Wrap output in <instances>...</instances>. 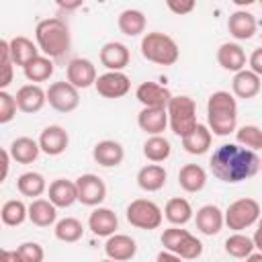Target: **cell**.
<instances>
[{
	"label": "cell",
	"instance_id": "1",
	"mask_svg": "<svg viewBox=\"0 0 262 262\" xmlns=\"http://www.w3.org/2000/svg\"><path fill=\"white\" fill-rule=\"evenodd\" d=\"M209 164H211L213 176L225 184L244 182L260 170V158L256 156V151L246 149L237 143L219 145L213 151Z\"/></svg>",
	"mask_w": 262,
	"mask_h": 262
},
{
	"label": "cell",
	"instance_id": "2",
	"mask_svg": "<svg viewBox=\"0 0 262 262\" xmlns=\"http://www.w3.org/2000/svg\"><path fill=\"white\" fill-rule=\"evenodd\" d=\"M35 39H37L39 51L49 59L63 57L72 47L70 27L59 16H51V18L39 20L37 27H35Z\"/></svg>",
	"mask_w": 262,
	"mask_h": 262
},
{
	"label": "cell",
	"instance_id": "3",
	"mask_svg": "<svg viewBox=\"0 0 262 262\" xmlns=\"http://www.w3.org/2000/svg\"><path fill=\"white\" fill-rule=\"evenodd\" d=\"M207 127L213 135L225 137L237 127V102L233 94L217 90L207 100Z\"/></svg>",
	"mask_w": 262,
	"mask_h": 262
},
{
	"label": "cell",
	"instance_id": "4",
	"mask_svg": "<svg viewBox=\"0 0 262 262\" xmlns=\"http://www.w3.org/2000/svg\"><path fill=\"white\" fill-rule=\"evenodd\" d=\"M139 49L147 61L158 63V66H174L180 57V49H178L176 41L170 35L160 33V31L145 33Z\"/></svg>",
	"mask_w": 262,
	"mask_h": 262
},
{
	"label": "cell",
	"instance_id": "5",
	"mask_svg": "<svg viewBox=\"0 0 262 262\" xmlns=\"http://www.w3.org/2000/svg\"><path fill=\"white\" fill-rule=\"evenodd\" d=\"M166 111H168V125H170L172 133L178 135L180 139L196 129V125H199V121H196V102L190 96H186V94L172 96Z\"/></svg>",
	"mask_w": 262,
	"mask_h": 262
},
{
	"label": "cell",
	"instance_id": "6",
	"mask_svg": "<svg viewBox=\"0 0 262 262\" xmlns=\"http://www.w3.org/2000/svg\"><path fill=\"white\" fill-rule=\"evenodd\" d=\"M164 250L180 256L182 260H194L203 254V244L199 237H194L190 231L186 229H180V227H168L162 231V237H160Z\"/></svg>",
	"mask_w": 262,
	"mask_h": 262
},
{
	"label": "cell",
	"instance_id": "7",
	"mask_svg": "<svg viewBox=\"0 0 262 262\" xmlns=\"http://www.w3.org/2000/svg\"><path fill=\"white\" fill-rule=\"evenodd\" d=\"M223 213H225V225L229 229H233L235 233L242 231V229L252 227L262 217L260 203L256 199H250V196H244V199L233 201Z\"/></svg>",
	"mask_w": 262,
	"mask_h": 262
},
{
	"label": "cell",
	"instance_id": "8",
	"mask_svg": "<svg viewBox=\"0 0 262 262\" xmlns=\"http://www.w3.org/2000/svg\"><path fill=\"white\" fill-rule=\"evenodd\" d=\"M125 217L127 221L137 227V229H158L162 225V219H164V213L162 209L149 201V199H135L127 205V211H125Z\"/></svg>",
	"mask_w": 262,
	"mask_h": 262
},
{
	"label": "cell",
	"instance_id": "9",
	"mask_svg": "<svg viewBox=\"0 0 262 262\" xmlns=\"http://www.w3.org/2000/svg\"><path fill=\"white\" fill-rule=\"evenodd\" d=\"M47 102L57 113H72L80 104V92H78L76 86H72L66 80L53 82L47 88Z\"/></svg>",
	"mask_w": 262,
	"mask_h": 262
},
{
	"label": "cell",
	"instance_id": "10",
	"mask_svg": "<svg viewBox=\"0 0 262 262\" xmlns=\"http://www.w3.org/2000/svg\"><path fill=\"white\" fill-rule=\"evenodd\" d=\"M78 201L86 207H98L106 199V184L96 174H82L76 178Z\"/></svg>",
	"mask_w": 262,
	"mask_h": 262
},
{
	"label": "cell",
	"instance_id": "11",
	"mask_svg": "<svg viewBox=\"0 0 262 262\" xmlns=\"http://www.w3.org/2000/svg\"><path fill=\"white\" fill-rule=\"evenodd\" d=\"M94 88L104 98H121L131 90V80L123 72H104L96 78Z\"/></svg>",
	"mask_w": 262,
	"mask_h": 262
},
{
	"label": "cell",
	"instance_id": "12",
	"mask_svg": "<svg viewBox=\"0 0 262 262\" xmlns=\"http://www.w3.org/2000/svg\"><path fill=\"white\" fill-rule=\"evenodd\" d=\"M135 98L143 104V108H168L172 92L158 82H141L135 90Z\"/></svg>",
	"mask_w": 262,
	"mask_h": 262
},
{
	"label": "cell",
	"instance_id": "13",
	"mask_svg": "<svg viewBox=\"0 0 262 262\" xmlns=\"http://www.w3.org/2000/svg\"><path fill=\"white\" fill-rule=\"evenodd\" d=\"M66 76H68V82L72 86H76L78 90L80 88H90L96 84V68L90 59L86 57H76L68 63L66 68Z\"/></svg>",
	"mask_w": 262,
	"mask_h": 262
},
{
	"label": "cell",
	"instance_id": "14",
	"mask_svg": "<svg viewBox=\"0 0 262 262\" xmlns=\"http://www.w3.org/2000/svg\"><path fill=\"white\" fill-rule=\"evenodd\" d=\"M39 147L43 154L47 156H61L66 149H68V143H70V135L63 127L59 125H49L41 131L39 135Z\"/></svg>",
	"mask_w": 262,
	"mask_h": 262
},
{
	"label": "cell",
	"instance_id": "15",
	"mask_svg": "<svg viewBox=\"0 0 262 262\" xmlns=\"http://www.w3.org/2000/svg\"><path fill=\"white\" fill-rule=\"evenodd\" d=\"M47 102V90H43L39 84H25L16 90V104L18 111L33 115L39 113Z\"/></svg>",
	"mask_w": 262,
	"mask_h": 262
},
{
	"label": "cell",
	"instance_id": "16",
	"mask_svg": "<svg viewBox=\"0 0 262 262\" xmlns=\"http://www.w3.org/2000/svg\"><path fill=\"white\" fill-rule=\"evenodd\" d=\"M194 221H196V229L203 235H217L225 225V213L217 205H203L196 211Z\"/></svg>",
	"mask_w": 262,
	"mask_h": 262
},
{
	"label": "cell",
	"instance_id": "17",
	"mask_svg": "<svg viewBox=\"0 0 262 262\" xmlns=\"http://www.w3.org/2000/svg\"><path fill=\"white\" fill-rule=\"evenodd\" d=\"M88 229L98 237H111L119 229L117 213L106 207H96L88 217Z\"/></svg>",
	"mask_w": 262,
	"mask_h": 262
},
{
	"label": "cell",
	"instance_id": "18",
	"mask_svg": "<svg viewBox=\"0 0 262 262\" xmlns=\"http://www.w3.org/2000/svg\"><path fill=\"white\" fill-rule=\"evenodd\" d=\"M135 252H137V244L131 235L115 233V235L106 237V242H104V254H106L108 260L127 262L135 256Z\"/></svg>",
	"mask_w": 262,
	"mask_h": 262
},
{
	"label": "cell",
	"instance_id": "19",
	"mask_svg": "<svg viewBox=\"0 0 262 262\" xmlns=\"http://www.w3.org/2000/svg\"><path fill=\"white\" fill-rule=\"evenodd\" d=\"M129 59H131V55H129L127 45H123L119 41H108L100 49V63L108 72H123V68L129 66Z\"/></svg>",
	"mask_w": 262,
	"mask_h": 262
},
{
	"label": "cell",
	"instance_id": "20",
	"mask_svg": "<svg viewBox=\"0 0 262 262\" xmlns=\"http://www.w3.org/2000/svg\"><path fill=\"white\" fill-rule=\"evenodd\" d=\"M49 201L57 209H68L78 201V186L76 180H66V178H55L49 188H47Z\"/></svg>",
	"mask_w": 262,
	"mask_h": 262
},
{
	"label": "cell",
	"instance_id": "21",
	"mask_svg": "<svg viewBox=\"0 0 262 262\" xmlns=\"http://www.w3.org/2000/svg\"><path fill=\"white\" fill-rule=\"evenodd\" d=\"M256 29H258V23H256V18H254L252 12H248V10H235V12L229 14L227 31H229V35L233 39L248 41V39L254 37Z\"/></svg>",
	"mask_w": 262,
	"mask_h": 262
},
{
	"label": "cell",
	"instance_id": "22",
	"mask_svg": "<svg viewBox=\"0 0 262 262\" xmlns=\"http://www.w3.org/2000/svg\"><path fill=\"white\" fill-rule=\"evenodd\" d=\"M92 158L96 164H100L102 168H115L123 162L125 158V149L119 141L115 139H102L92 147Z\"/></svg>",
	"mask_w": 262,
	"mask_h": 262
},
{
	"label": "cell",
	"instance_id": "23",
	"mask_svg": "<svg viewBox=\"0 0 262 262\" xmlns=\"http://www.w3.org/2000/svg\"><path fill=\"white\" fill-rule=\"evenodd\" d=\"M217 63L227 72H242L246 70V51L239 43H221L217 49Z\"/></svg>",
	"mask_w": 262,
	"mask_h": 262
},
{
	"label": "cell",
	"instance_id": "24",
	"mask_svg": "<svg viewBox=\"0 0 262 262\" xmlns=\"http://www.w3.org/2000/svg\"><path fill=\"white\" fill-rule=\"evenodd\" d=\"M137 125L149 137L162 135V131L168 127V111L166 108H141L137 115Z\"/></svg>",
	"mask_w": 262,
	"mask_h": 262
},
{
	"label": "cell",
	"instance_id": "25",
	"mask_svg": "<svg viewBox=\"0 0 262 262\" xmlns=\"http://www.w3.org/2000/svg\"><path fill=\"white\" fill-rule=\"evenodd\" d=\"M8 47H10V57H12L14 66H20V68H25L35 57H39V45L33 43L29 37H23V35L12 37L8 41Z\"/></svg>",
	"mask_w": 262,
	"mask_h": 262
},
{
	"label": "cell",
	"instance_id": "26",
	"mask_svg": "<svg viewBox=\"0 0 262 262\" xmlns=\"http://www.w3.org/2000/svg\"><path fill=\"white\" fill-rule=\"evenodd\" d=\"M260 88H262V80H260V76H256L252 70H242V72H237V74L233 76V80H231V90H233V94H235L237 98H244V100L254 98V96L260 92Z\"/></svg>",
	"mask_w": 262,
	"mask_h": 262
},
{
	"label": "cell",
	"instance_id": "27",
	"mask_svg": "<svg viewBox=\"0 0 262 262\" xmlns=\"http://www.w3.org/2000/svg\"><path fill=\"white\" fill-rule=\"evenodd\" d=\"M8 154L16 164H33L39 154V141H35L33 137H16L10 145H8Z\"/></svg>",
	"mask_w": 262,
	"mask_h": 262
},
{
	"label": "cell",
	"instance_id": "28",
	"mask_svg": "<svg viewBox=\"0 0 262 262\" xmlns=\"http://www.w3.org/2000/svg\"><path fill=\"white\" fill-rule=\"evenodd\" d=\"M166 170L160 164H147L137 172V186L145 192H158L166 184Z\"/></svg>",
	"mask_w": 262,
	"mask_h": 262
},
{
	"label": "cell",
	"instance_id": "29",
	"mask_svg": "<svg viewBox=\"0 0 262 262\" xmlns=\"http://www.w3.org/2000/svg\"><path fill=\"white\" fill-rule=\"evenodd\" d=\"M57 219V207L49 199H35L29 205V221L37 227H49Z\"/></svg>",
	"mask_w": 262,
	"mask_h": 262
},
{
	"label": "cell",
	"instance_id": "30",
	"mask_svg": "<svg viewBox=\"0 0 262 262\" xmlns=\"http://www.w3.org/2000/svg\"><path fill=\"white\" fill-rule=\"evenodd\" d=\"M178 184L186 192H199L207 184V172L199 164H184L178 172Z\"/></svg>",
	"mask_w": 262,
	"mask_h": 262
},
{
	"label": "cell",
	"instance_id": "31",
	"mask_svg": "<svg viewBox=\"0 0 262 262\" xmlns=\"http://www.w3.org/2000/svg\"><path fill=\"white\" fill-rule=\"evenodd\" d=\"M211 141H213V133L207 125H196V129L192 133H188L186 137H182V147L184 151L192 154V156H203L209 151L211 147Z\"/></svg>",
	"mask_w": 262,
	"mask_h": 262
},
{
	"label": "cell",
	"instance_id": "32",
	"mask_svg": "<svg viewBox=\"0 0 262 262\" xmlns=\"http://www.w3.org/2000/svg\"><path fill=\"white\" fill-rule=\"evenodd\" d=\"M117 25H119V31H121L123 35H127V37H137V35H141V33L145 31L147 20H145V14H143L141 10H137V8H127V10H123V12L119 14Z\"/></svg>",
	"mask_w": 262,
	"mask_h": 262
},
{
	"label": "cell",
	"instance_id": "33",
	"mask_svg": "<svg viewBox=\"0 0 262 262\" xmlns=\"http://www.w3.org/2000/svg\"><path fill=\"white\" fill-rule=\"evenodd\" d=\"M164 217L174 225V227H180L184 223H188L192 219V207L186 199L182 196H174L166 203L164 207Z\"/></svg>",
	"mask_w": 262,
	"mask_h": 262
},
{
	"label": "cell",
	"instance_id": "34",
	"mask_svg": "<svg viewBox=\"0 0 262 262\" xmlns=\"http://www.w3.org/2000/svg\"><path fill=\"white\" fill-rule=\"evenodd\" d=\"M16 188L23 196H31L35 201L47 190V182L39 172H25L16 178Z\"/></svg>",
	"mask_w": 262,
	"mask_h": 262
},
{
	"label": "cell",
	"instance_id": "35",
	"mask_svg": "<svg viewBox=\"0 0 262 262\" xmlns=\"http://www.w3.org/2000/svg\"><path fill=\"white\" fill-rule=\"evenodd\" d=\"M170 154H172V145H170V141H168L166 137H162V135H151V137H147L145 143H143V156H145L149 162H154V164H160V162L168 160Z\"/></svg>",
	"mask_w": 262,
	"mask_h": 262
},
{
	"label": "cell",
	"instance_id": "36",
	"mask_svg": "<svg viewBox=\"0 0 262 262\" xmlns=\"http://www.w3.org/2000/svg\"><path fill=\"white\" fill-rule=\"evenodd\" d=\"M0 219L4 225L8 227H16L20 223H25V219H29V207L18 201V199H10L2 205L0 209Z\"/></svg>",
	"mask_w": 262,
	"mask_h": 262
},
{
	"label": "cell",
	"instance_id": "37",
	"mask_svg": "<svg viewBox=\"0 0 262 262\" xmlns=\"http://www.w3.org/2000/svg\"><path fill=\"white\" fill-rule=\"evenodd\" d=\"M53 59H49V57H45V55H39V57H35L31 63H27L25 68H23V72H25V78L33 84H37V82H45V80H49L51 78V74H53Z\"/></svg>",
	"mask_w": 262,
	"mask_h": 262
},
{
	"label": "cell",
	"instance_id": "38",
	"mask_svg": "<svg viewBox=\"0 0 262 262\" xmlns=\"http://www.w3.org/2000/svg\"><path fill=\"white\" fill-rule=\"evenodd\" d=\"M55 237L63 244H74L78 242L82 235H84V225L82 221H78L76 217H63L55 223V229H53Z\"/></svg>",
	"mask_w": 262,
	"mask_h": 262
},
{
	"label": "cell",
	"instance_id": "39",
	"mask_svg": "<svg viewBox=\"0 0 262 262\" xmlns=\"http://www.w3.org/2000/svg\"><path fill=\"white\" fill-rule=\"evenodd\" d=\"M254 248H256L254 246V239L248 237V235H244L242 231H237V233H233V235H229L225 239V252L231 258H237V260H246L254 252Z\"/></svg>",
	"mask_w": 262,
	"mask_h": 262
},
{
	"label": "cell",
	"instance_id": "40",
	"mask_svg": "<svg viewBox=\"0 0 262 262\" xmlns=\"http://www.w3.org/2000/svg\"><path fill=\"white\" fill-rule=\"evenodd\" d=\"M235 139L237 145L246 149H262V129L258 125H242L239 129H235Z\"/></svg>",
	"mask_w": 262,
	"mask_h": 262
},
{
	"label": "cell",
	"instance_id": "41",
	"mask_svg": "<svg viewBox=\"0 0 262 262\" xmlns=\"http://www.w3.org/2000/svg\"><path fill=\"white\" fill-rule=\"evenodd\" d=\"M0 63H2V78H0V88L6 90V86H10L12 82V57H10V47L8 41H0Z\"/></svg>",
	"mask_w": 262,
	"mask_h": 262
},
{
	"label": "cell",
	"instance_id": "42",
	"mask_svg": "<svg viewBox=\"0 0 262 262\" xmlns=\"http://www.w3.org/2000/svg\"><path fill=\"white\" fill-rule=\"evenodd\" d=\"M18 104H16V96L8 94L6 90H0V123H10L16 117Z\"/></svg>",
	"mask_w": 262,
	"mask_h": 262
},
{
	"label": "cell",
	"instance_id": "43",
	"mask_svg": "<svg viewBox=\"0 0 262 262\" xmlns=\"http://www.w3.org/2000/svg\"><path fill=\"white\" fill-rule=\"evenodd\" d=\"M16 250H18L23 262H43L45 260V252H43L41 244H37V242H23Z\"/></svg>",
	"mask_w": 262,
	"mask_h": 262
},
{
	"label": "cell",
	"instance_id": "44",
	"mask_svg": "<svg viewBox=\"0 0 262 262\" xmlns=\"http://www.w3.org/2000/svg\"><path fill=\"white\" fill-rule=\"evenodd\" d=\"M166 6H168L174 14L182 16V14L192 12V10L196 8V2H194V0H184V2H182V0H180V2H178V0H168V2H166Z\"/></svg>",
	"mask_w": 262,
	"mask_h": 262
},
{
	"label": "cell",
	"instance_id": "45",
	"mask_svg": "<svg viewBox=\"0 0 262 262\" xmlns=\"http://www.w3.org/2000/svg\"><path fill=\"white\" fill-rule=\"evenodd\" d=\"M248 63H250V70H252L256 76L262 78V47H258V49L252 51V55L248 57Z\"/></svg>",
	"mask_w": 262,
	"mask_h": 262
},
{
	"label": "cell",
	"instance_id": "46",
	"mask_svg": "<svg viewBox=\"0 0 262 262\" xmlns=\"http://www.w3.org/2000/svg\"><path fill=\"white\" fill-rule=\"evenodd\" d=\"M0 262H23L18 250H2L0 252Z\"/></svg>",
	"mask_w": 262,
	"mask_h": 262
},
{
	"label": "cell",
	"instance_id": "47",
	"mask_svg": "<svg viewBox=\"0 0 262 262\" xmlns=\"http://www.w3.org/2000/svg\"><path fill=\"white\" fill-rule=\"evenodd\" d=\"M0 156H2V176H0V182H4L6 176H8V168H10V160H12V158H10L8 149H2Z\"/></svg>",
	"mask_w": 262,
	"mask_h": 262
},
{
	"label": "cell",
	"instance_id": "48",
	"mask_svg": "<svg viewBox=\"0 0 262 262\" xmlns=\"http://www.w3.org/2000/svg\"><path fill=\"white\" fill-rule=\"evenodd\" d=\"M156 262H182V258L176 256V254H172V252H168V250H162L156 256Z\"/></svg>",
	"mask_w": 262,
	"mask_h": 262
},
{
	"label": "cell",
	"instance_id": "49",
	"mask_svg": "<svg viewBox=\"0 0 262 262\" xmlns=\"http://www.w3.org/2000/svg\"><path fill=\"white\" fill-rule=\"evenodd\" d=\"M252 239H254V246L262 252V225H258V229H256V233H254V237H252Z\"/></svg>",
	"mask_w": 262,
	"mask_h": 262
},
{
	"label": "cell",
	"instance_id": "50",
	"mask_svg": "<svg viewBox=\"0 0 262 262\" xmlns=\"http://www.w3.org/2000/svg\"><path fill=\"white\" fill-rule=\"evenodd\" d=\"M246 262H262V252H252V254L246 258Z\"/></svg>",
	"mask_w": 262,
	"mask_h": 262
},
{
	"label": "cell",
	"instance_id": "51",
	"mask_svg": "<svg viewBox=\"0 0 262 262\" xmlns=\"http://www.w3.org/2000/svg\"><path fill=\"white\" fill-rule=\"evenodd\" d=\"M80 6V2H74V4H63V2H59V8H66V10H74V8H78Z\"/></svg>",
	"mask_w": 262,
	"mask_h": 262
},
{
	"label": "cell",
	"instance_id": "52",
	"mask_svg": "<svg viewBox=\"0 0 262 262\" xmlns=\"http://www.w3.org/2000/svg\"><path fill=\"white\" fill-rule=\"evenodd\" d=\"M100 262H115V260H108V258H106V260H100Z\"/></svg>",
	"mask_w": 262,
	"mask_h": 262
},
{
	"label": "cell",
	"instance_id": "53",
	"mask_svg": "<svg viewBox=\"0 0 262 262\" xmlns=\"http://www.w3.org/2000/svg\"><path fill=\"white\" fill-rule=\"evenodd\" d=\"M260 170H262V160H260Z\"/></svg>",
	"mask_w": 262,
	"mask_h": 262
},
{
	"label": "cell",
	"instance_id": "54",
	"mask_svg": "<svg viewBox=\"0 0 262 262\" xmlns=\"http://www.w3.org/2000/svg\"><path fill=\"white\" fill-rule=\"evenodd\" d=\"M260 225H262V217H260Z\"/></svg>",
	"mask_w": 262,
	"mask_h": 262
},
{
	"label": "cell",
	"instance_id": "55",
	"mask_svg": "<svg viewBox=\"0 0 262 262\" xmlns=\"http://www.w3.org/2000/svg\"><path fill=\"white\" fill-rule=\"evenodd\" d=\"M260 6H262V2H260Z\"/></svg>",
	"mask_w": 262,
	"mask_h": 262
}]
</instances>
